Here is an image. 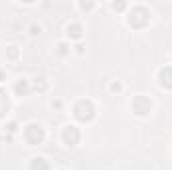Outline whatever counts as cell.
I'll use <instances>...</instances> for the list:
<instances>
[{"label": "cell", "mask_w": 172, "mask_h": 170, "mask_svg": "<svg viewBox=\"0 0 172 170\" xmlns=\"http://www.w3.org/2000/svg\"><path fill=\"white\" fill-rule=\"evenodd\" d=\"M70 136H72V146H74V144L78 142V130H76L74 126H66V128H64V138L70 140Z\"/></svg>", "instance_id": "cell-1"}, {"label": "cell", "mask_w": 172, "mask_h": 170, "mask_svg": "<svg viewBox=\"0 0 172 170\" xmlns=\"http://www.w3.org/2000/svg\"><path fill=\"white\" fill-rule=\"evenodd\" d=\"M32 170H48L44 158H32Z\"/></svg>", "instance_id": "cell-2"}, {"label": "cell", "mask_w": 172, "mask_h": 170, "mask_svg": "<svg viewBox=\"0 0 172 170\" xmlns=\"http://www.w3.org/2000/svg\"><path fill=\"white\" fill-rule=\"evenodd\" d=\"M70 30H72V36H74V38H80V26H72V28L68 26V32Z\"/></svg>", "instance_id": "cell-3"}, {"label": "cell", "mask_w": 172, "mask_h": 170, "mask_svg": "<svg viewBox=\"0 0 172 170\" xmlns=\"http://www.w3.org/2000/svg\"><path fill=\"white\" fill-rule=\"evenodd\" d=\"M30 30H32V32H30V34H34V36H36V34L40 32V26H38V28H36V26H32V28H30Z\"/></svg>", "instance_id": "cell-4"}]
</instances>
